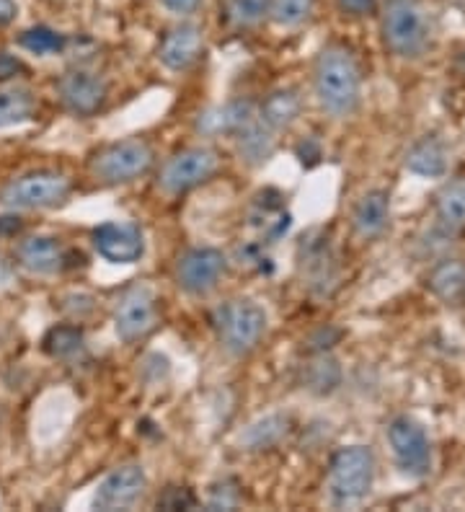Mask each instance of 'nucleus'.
Returning <instances> with one entry per match:
<instances>
[{
	"mask_svg": "<svg viewBox=\"0 0 465 512\" xmlns=\"http://www.w3.org/2000/svg\"><path fill=\"white\" fill-rule=\"evenodd\" d=\"M155 163V150L148 140L130 138V140H117L104 148H99L91 156V169L93 179L109 187L117 184H130L140 176L148 174Z\"/></svg>",
	"mask_w": 465,
	"mask_h": 512,
	"instance_id": "20e7f679",
	"label": "nucleus"
},
{
	"mask_svg": "<svg viewBox=\"0 0 465 512\" xmlns=\"http://www.w3.org/2000/svg\"><path fill=\"white\" fill-rule=\"evenodd\" d=\"M202 50H205V32L197 24H179L163 34L158 44V60L163 68L184 73L197 65Z\"/></svg>",
	"mask_w": 465,
	"mask_h": 512,
	"instance_id": "2eb2a0df",
	"label": "nucleus"
},
{
	"mask_svg": "<svg viewBox=\"0 0 465 512\" xmlns=\"http://www.w3.org/2000/svg\"><path fill=\"white\" fill-rule=\"evenodd\" d=\"M42 347L55 360H73L86 350V337L78 326H55L47 331Z\"/></svg>",
	"mask_w": 465,
	"mask_h": 512,
	"instance_id": "bb28decb",
	"label": "nucleus"
},
{
	"mask_svg": "<svg viewBox=\"0 0 465 512\" xmlns=\"http://www.w3.org/2000/svg\"><path fill=\"white\" fill-rule=\"evenodd\" d=\"M313 88L318 104L329 117H352L362 96L360 65L352 50L344 44H326L313 65Z\"/></svg>",
	"mask_w": 465,
	"mask_h": 512,
	"instance_id": "f257e3e1",
	"label": "nucleus"
},
{
	"mask_svg": "<svg viewBox=\"0 0 465 512\" xmlns=\"http://www.w3.org/2000/svg\"><path fill=\"white\" fill-rule=\"evenodd\" d=\"M158 319H161L158 298L148 285H132L119 295L114 306V329H117V337L127 344L148 337L158 326Z\"/></svg>",
	"mask_w": 465,
	"mask_h": 512,
	"instance_id": "6e6552de",
	"label": "nucleus"
},
{
	"mask_svg": "<svg viewBox=\"0 0 465 512\" xmlns=\"http://www.w3.org/2000/svg\"><path fill=\"white\" fill-rule=\"evenodd\" d=\"M16 13H19L16 0H0V26L11 24V21L16 19Z\"/></svg>",
	"mask_w": 465,
	"mask_h": 512,
	"instance_id": "c9c22d12",
	"label": "nucleus"
},
{
	"mask_svg": "<svg viewBox=\"0 0 465 512\" xmlns=\"http://www.w3.org/2000/svg\"><path fill=\"white\" fill-rule=\"evenodd\" d=\"M303 383L308 391H313V394H318V396L331 394V391H334V388L341 383L339 363H336L334 357L326 355V352H321V355L313 357V360L305 365Z\"/></svg>",
	"mask_w": 465,
	"mask_h": 512,
	"instance_id": "a878e982",
	"label": "nucleus"
},
{
	"mask_svg": "<svg viewBox=\"0 0 465 512\" xmlns=\"http://www.w3.org/2000/svg\"><path fill=\"white\" fill-rule=\"evenodd\" d=\"M19 73H24V63L11 52H0V83L11 81Z\"/></svg>",
	"mask_w": 465,
	"mask_h": 512,
	"instance_id": "72a5a7b5",
	"label": "nucleus"
},
{
	"mask_svg": "<svg viewBox=\"0 0 465 512\" xmlns=\"http://www.w3.org/2000/svg\"><path fill=\"white\" fill-rule=\"evenodd\" d=\"M272 0H228V21L236 29H254L269 16Z\"/></svg>",
	"mask_w": 465,
	"mask_h": 512,
	"instance_id": "c756f323",
	"label": "nucleus"
},
{
	"mask_svg": "<svg viewBox=\"0 0 465 512\" xmlns=\"http://www.w3.org/2000/svg\"><path fill=\"white\" fill-rule=\"evenodd\" d=\"M383 42L401 60H419L432 42V24L422 0H385Z\"/></svg>",
	"mask_w": 465,
	"mask_h": 512,
	"instance_id": "f03ea898",
	"label": "nucleus"
},
{
	"mask_svg": "<svg viewBox=\"0 0 465 512\" xmlns=\"http://www.w3.org/2000/svg\"><path fill=\"white\" fill-rule=\"evenodd\" d=\"M93 249L112 264H135L145 254V236L130 220H109L93 228Z\"/></svg>",
	"mask_w": 465,
	"mask_h": 512,
	"instance_id": "9b49d317",
	"label": "nucleus"
},
{
	"mask_svg": "<svg viewBox=\"0 0 465 512\" xmlns=\"http://www.w3.org/2000/svg\"><path fill=\"white\" fill-rule=\"evenodd\" d=\"M274 135H277V132L269 130V127L259 119V112H256V117L236 135L238 153H241L243 161H246L248 166H261V163H267L274 153V145H277V138H274Z\"/></svg>",
	"mask_w": 465,
	"mask_h": 512,
	"instance_id": "aec40b11",
	"label": "nucleus"
},
{
	"mask_svg": "<svg viewBox=\"0 0 465 512\" xmlns=\"http://www.w3.org/2000/svg\"><path fill=\"white\" fill-rule=\"evenodd\" d=\"M254 117V104L248 99H236L199 114L194 130H197L199 135H205V138H220V135H233V138H236L238 132H241Z\"/></svg>",
	"mask_w": 465,
	"mask_h": 512,
	"instance_id": "f3484780",
	"label": "nucleus"
},
{
	"mask_svg": "<svg viewBox=\"0 0 465 512\" xmlns=\"http://www.w3.org/2000/svg\"><path fill=\"white\" fill-rule=\"evenodd\" d=\"M388 215H391V200L388 194L380 192V189H372L357 202L352 213V225L357 236L370 241V238H378L388 225Z\"/></svg>",
	"mask_w": 465,
	"mask_h": 512,
	"instance_id": "a211bd4d",
	"label": "nucleus"
},
{
	"mask_svg": "<svg viewBox=\"0 0 465 512\" xmlns=\"http://www.w3.org/2000/svg\"><path fill=\"white\" fill-rule=\"evenodd\" d=\"M316 0H272L269 16L282 29H298L313 16Z\"/></svg>",
	"mask_w": 465,
	"mask_h": 512,
	"instance_id": "cd10ccee",
	"label": "nucleus"
},
{
	"mask_svg": "<svg viewBox=\"0 0 465 512\" xmlns=\"http://www.w3.org/2000/svg\"><path fill=\"white\" fill-rule=\"evenodd\" d=\"M148 489V476H145L143 466L137 463H127V466H119L112 474H106L104 481L99 484L96 494H93V510H127L135 502H140V497Z\"/></svg>",
	"mask_w": 465,
	"mask_h": 512,
	"instance_id": "f8f14e48",
	"label": "nucleus"
},
{
	"mask_svg": "<svg viewBox=\"0 0 465 512\" xmlns=\"http://www.w3.org/2000/svg\"><path fill=\"white\" fill-rule=\"evenodd\" d=\"M300 269H303V280L310 288V293H334L336 285H339V264H336L329 238H308V241L300 244Z\"/></svg>",
	"mask_w": 465,
	"mask_h": 512,
	"instance_id": "4468645a",
	"label": "nucleus"
},
{
	"mask_svg": "<svg viewBox=\"0 0 465 512\" xmlns=\"http://www.w3.org/2000/svg\"><path fill=\"white\" fill-rule=\"evenodd\" d=\"M287 435H290V417H285V414H269V417L256 419L254 425L243 432L241 443L246 450H269L277 448Z\"/></svg>",
	"mask_w": 465,
	"mask_h": 512,
	"instance_id": "b1692460",
	"label": "nucleus"
},
{
	"mask_svg": "<svg viewBox=\"0 0 465 512\" xmlns=\"http://www.w3.org/2000/svg\"><path fill=\"white\" fill-rule=\"evenodd\" d=\"M267 311L251 298L228 300L212 313V326L223 350L236 357H246L256 350L267 334Z\"/></svg>",
	"mask_w": 465,
	"mask_h": 512,
	"instance_id": "7ed1b4c3",
	"label": "nucleus"
},
{
	"mask_svg": "<svg viewBox=\"0 0 465 512\" xmlns=\"http://www.w3.org/2000/svg\"><path fill=\"white\" fill-rule=\"evenodd\" d=\"M37 114V99L26 88H3L0 91V130H11L31 122Z\"/></svg>",
	"mask_w": 465,
	"mask_h": 512,
	"instance_id": "393cba45",
	"label": "nucleus"
},
{
	"mask_svg": "<svg viewBox=\"0 0 465 512\" xmlns=\"http://www.w3.org/2000/svg\"><path fill=\"white\" fill-rule=\"evenodd\" d=\"M403 166L416 176H427V179H437L447 171V150L437 135H427V138L416 140L409 148Z\"/></svg>",
	"mask_w": 465,
	"mask_h": 512,
	"instance_id": "6ab92c4d",
	"label": "nucleus"
},
{
	"mask_svg": "<svg viewBox=\"0 0 465 512\" xmlns=\"http://www.w3.org/2000/svg\"><path fill=\"white\" fill-rule=\"evenodd\" d=\"M73 184L65 174L52 169H39L21 174L0 192V202L11 210H47L68 200Z\"/></svg>",
	"mask_w": 465,
	"mask_h": 512,
	"instance_id": "423d86ee",
	"label": "nucleus"
},
{
	"mask_svg": "<svg viewBox=\"0 0 465 512\" xmlns=\"http://www.w3.org/2000/svg\"><path fill=\"white\" fill-rule=\"evenodd\" d=\"M16 259L31 275H57L68 267V251L55 236H29L16 249Z\"/></svg>",
	"mask_w": 465,
	"mask_h": 512,
	"instance_id": "dca6fc26",
	"label": "nucleus"
},
{
	"mask_svg": "<svg viewBox=\"0 0 465 512\" xmlns=\"http://www.w3.org/2000/svg\"><path fill=\"white\" fill-rule=\"evenodd\" d=\"M429 288L447 306H460L465 300V264L447 259L432 269Z\"/></svg>",
	"mask_w": 465,
	"mask_h": 512,
	"instance_id": "5701e85b",
	"label": "nucleus"
},
{
	"mask_svg": "<svg viewBox=\"0 0 465 512\" xmlns=\"http://www.w3.org/2000/svg\"><path fill=\"white\" fill-rule=\"evenodd\" d=\"M19 47H24L26 52L39 57L57 55V52L65 50V37L57 34L50 26H34V29H26L19 37Z\"/></svg>",
	"mask_w": 465,
	"mask_h": 512,
	"instance_id": "c85d7f7f",
	"label": "nucleus"
},
{
	"mask_svg": "<svg viewBox=\"0 0 465 512\" xmlns=\"http://www.w3.org/2000/svg\"><path fill=\"white\" fill-rule=\"evenodd\" d=\"M155 507L158 510H192V507H197V497H194L192 489L186 487H168L166 492L158 497V502H155Z\"/></svg>",
	"mask_w": 465,
	"mask_h": 512,
	"instance_id": "2f4dec72",
	"label": "nucleus"
},
{
	"mask_svg": "<svg viewBox=\"0 0 465 512\" xmlns=\"http://www.w3.org/2000/svg\"><path fill=\"white\" fill-rule=\"evenodd\" d=\"M238 505H241V492H238V484L233 479L220 481L210 489V497H207L210 510H236Z\"/></svg>",
	"mask_w": 465,
	"mask_h": 512,
	"instance_id": "7c9ffc66",
	"label": "nucleus"
},
{
	"mask_svg": "<svg viewBox=\"0 0 465 512\" xmlns=\"http://www.w3.org/2000/svg\"><path fill=\"white\" fill-rule=\"evenodd\" d=\"M336 6L344 16H352V19H365L378 13V0H336Z\"/></svg>",
	"mask_w": 465,
	"mask_h": 512,
	"instance_id": "473e14b6",
	"label": "nucleus"
},
{
	"mask_svg": "<svg viewBox=\"0 0 465 512\" xmlns=\"http://www.w3.org/2000/svg\"><path fill=\"white\" fill-rule=\"evenodd\" d=\"M375 481V456L367 445L336 450L329 463V494L334 505H357L370 494Z\"/></svg>",
	"mask_w": 465,
	"mask_h": 512,
	"instance_id": "39448f33",
	"label": "nucleus"
},
{
	"mask_svg": "<svg viewBox=\"0 0 465 512\" xmlns=\"http://www.w3.org/2000/svg\"><path fill=\"white\" fill-rule=\"evenodd\" d=\"M57 96H60L62 107L73 112L75 117H91L104 107L109 86L101 75L91 70H68L57 81Z\"/></svg>",
	"mask_w": 465,
	"mask_h": 512,
	"instance_id": "ddd939ff",
	"label": "nucleus"
},
{
	"mask_svg": "<svg viewBox=\"0 0 465 512\" xmlns=\"http://www.w3.org/2000/svg\"><path fill=\"white\" fill-rule=\"evenodd\" d=\"M161 6L166 8L171 16H192L199 11L202 0H161Z\"/></svg>",
	"mask_w": 465,
	"mask_h": 512,
	"instance_id": "f704fd0d",
	"label": "nucleus"
},
{
	"mask_svg": "<svg viewBox=\"0 0 465 512\" xmlns=\"http://www.w3.org/2000/svg\"><path fill=\"white\" fill-rule=\"evenodd\" d=\"M300 109H303V99L295 88H282V91H274L267 101H264V107H261L259 119L269 130L279 132L287 130V127L300 117Z\"/></svg>",
	"mask_w": 465,
	"mask_h": 512,
	"instance_id": "412c9836",
	"label": "nucleus"
},
{
	"mask_svg": "<svg viewBox=\"0 0 465 512\" xmlns=\"http://www.w3.org/2000/svg\"><path fill=\"white\" fill-rule=\"evenodd\" d=\"M437 223L445 233H458L465 228V179L445 184L434 202Z\"/></svg>",
	"mask_w": 465,
	"mask_h": 512,
	"instance_id": "4be33fe9",
	"label": "nucleus"
},
{
	"mask_svg": "<svg viewBox=\"0 0 465 512\" xmlns=\"http://www.w3.org/2000/svg\"><path fill=\"white\" fill-rule=\"evenodd\" d=\"M220 169V156L212 148H186L163 163L158 187L166 194H186L202 187Z\"/></svg>",
	"mask_w": 465,
	"mask_h": 512,
	"instance_id": "0eeeda50",
	"label": "nucleus"
},
{
	"mask_svg": "<svg viewBox=\"0 0 465 512\" xmlns=\"http://www.w3.org/2000/svg\"><path fill=\"white\" fill-rule=\"evenodd\" d=\"M393 456L403 474L424 479L432 471V445H429L424 427L411 417H396L388 427Z\"/></svg>",
	"mask_w": 465,
	"mask_h": 512,
	"instance_id": "1a4fd4ad",
	"label": "nucleus"
},
{
	"mask_svg": "<svg viewBox=\"0 0 465 512\" xmlns=\"http://www.w3.org/2000/svg\"><path fill=\"white\" fill-rule=\"evenodd\" d=\"M225 275L223 251L212 246H197L179 256L176 262V282L189 295H207L217 288L220 277Z\"/></svg>",
	"mask_w": 465,
	"mask_h": 512,
	"instance_id": "9d476101",
	"label": "nucleus"
},
{
	"mask_svg": "<svg viewBox=\"0 0 465 512\" xmlns=\"http://www.w3.org/2000/svg\"><path fill=\"white\" fill-rule=\"evenodd\" d=\"M21 228L19 218H0V231H8V233H16Z\"/></svg>",
	"mask_w": 465,
	"mask_h": 512,
	"instance_id": "e433bc0d",
	"label": "nucleus"
}]
</instances>
